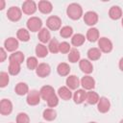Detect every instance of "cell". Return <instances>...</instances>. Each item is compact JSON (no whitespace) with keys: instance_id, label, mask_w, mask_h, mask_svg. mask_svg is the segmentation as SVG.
<instances>
[{"instance_id":"1","label":"cell","mask_w":123,"mask_h":123,"mask_svg":"<svg viewBox=\"0 0 123 123\" xmlns=\"http://www.w3.org/2000/svg\"><path fill=\"white\" fill-rule=\"evenodd\" d=\"M66 13L69 18H71L73 20H77L83 15V9L79 4L72 3L67 7Z\"/></svg>"},{"instance_id":"2","label":"cell","mask_w":123,"mask_h":123,"mask_svg":"<svg viewBox=\"0 0 123 123\" xmlns=\"http://www.w3.org/2000/svg\"><path fill=\"white\" fill-rule=\"evenodd\" d=\"M42 21L37 16H32L27 21V28L31 32H39L42 28Z\"/></svg>"},{"instance_id":"3","label":"cell","mask_w":123,"mask_h":123,"mask_svg":"<svg viewBox=\"0 0 123 123\" xmlns=\"http://www.w3.org/2000/svg\"><path fill=\"white\" fill-rule=\"evenodd\" d=\"M46 25H47L48 29H50L52 31H56V30H59L61 28L62 20H61L60 17H58L56 15H51L47 18Z\"/></svg>"},{"instance_id":"4","label":"cell","mask_w":123,"mask_h":123,"mask_svg":"<svg viewBox=\"0 0 123 123\" xmlns=\"http://www.w3.org/2000/svg\"><path fill=\"white\" fill-rule=\"evenodd\" d=\"M98 46L104 53H109L112 50V43L108 37H100L98 39Z\"/></svg>"},{"instance_id":"5","label":"cell","mask_w":123,"mask_h":123,"mask_svg":"<svg viewBox=\"0 0 123 123\" xmlns=\"http://www.w3.org/2000/svg\"><path fill=\"white\" fill-rule=\"evenodd\" d=\"M7 16L12 21H18L22 16L21 10L18 7H11L7 12Z\"/></svg>"},{"instance_id":"6","label":"cell","mask_w":123,"mask_h":123,"mask_svg":"<svg viewBox=\"0 0 123 123\" xmlns=\"http://www.w3.org/2000/svg\"><path fill=\"white\" fill-rule=\"evenodd\" d=\"M40 98H41V96H40L39 91L34 89V90H31V91L28 93L26 100H27V103H28L30 106H36V105H37V104L39 103Z\"/></svg>"},{"instance_id":"7","label":"cell","mask_w":123,"mask_h":123,"mask_svg":"<svg viewBox=\"0 0 123 123\" xmlns=\"http://www.w3.org/2000/svg\"><path fill=\"white\" fill-rule=\"evenodd\" d=\"M37 9V4L32 0H27L22 4V12L25 14H33Z\"/></svg>"},{"instance_id":"8","label":"cell","mask_w":123,"mask_h":123,"mask_svg":"<svg viewBox=\"0 0 123 123\" xmlns=\"http://www.w3.org/2000/svg\"><path fill=\"white\" fill-rule=\"evenodd\" d=\"M84 21L86 24L89 25V26H93L97 23L98 21V14L95 12H86L84 15Z\"/></svg>"},{"instance_id":"9","label":"cell","mask_w":123,"mask_h":123,"mask_svg":"<svg viewBox=\"0 0 123 123\" xmlns=\"http://www.w3.org/2000/svg\"><path fill=\"white\" fill-rule=\"evenodd\" d=\"M12 111V104L9 99H3L0 102V112L3 115H8Z\"/></svg>"},{"instance_id":"10","label":"cell","mask_w":123,"mask_h":123,"mask_svg":"<svg viewBox=\"0 0 123 123\" xmlns=\"http://www.w3.org/2000/svg\"><path fill=\"white\" fill-rule=\"evenodd\" d=\"M37 71V75L38 77H41V78H44L46 76H48L50 74V71H51V68H50V65L48 63H45V62H41L38 64V66L37 67L36 69Z\"/></svg>"},{"instance_id":"11","label":"cell","mask_w":123,"mask_h":123,"mask_svg":"<svg viewBox=\"0 0 123 123\" xmlns=\"http://www.w3.org/2000/svg\"><path fill=\"white\" fill-rule=\"evenodd\" d=\"M5 49L9 52H13L18 48V40L15 37H8L4 42Z\"/></svg>"},{"instance_id":"12","label":"cell","mask_w":123,"mask_h":123,"mask_svg":"<svg viewBox=\"0 0 123 123\" xmlns=\"http://www.w3.org/2000/svg\"><path fill=\"white\" fill-rule=\"evenodd\" d=\"M39 93H40V96L43 100L47 101L49 98H51L53 95H55V90L54 88L51 86H44L40 88L39 90Z\"/></svg>"},{"instance_id":"13","label":"cell","mask_w":123,"mask_h":123,"mask_svg":"<svg viewBox=\"0 0 123 123\" xmlns=\"http://www.w3.org/2000/svg\"><path fill=\"white\" fill-rule=\"evenodd\" d=\"M110 108H111V103H110L109 99L106 98V97H100V99H99V101L97 103L98 111L100 112H102V113H105V112L109 111Z\"/></svg>"},{"instance_id":"14","label":"cell","mask_w":123,"mask_h":123,"mask_svg":"<svg viewBox=\"0 0 123 123\" xmlns=\"http://www.w3.org/2000/svg\"><path fill=\"white\" fill-rule=\"evenodd\" d=\"M81 85H82V86L85 89L90 90V89L94 88V86H95V81H94V79L91 76H88L87 75V76H85V77L82 78Z\"/></svg>"},{"instance_id":"15","label":"cell","mask_w":123,"mask_h":123,"mask_svg":"<svg viewBox=\"0 0 123 123\" xmlns=\"http://www.w3.org/2000/svg\"><path fill=\"white\" fill-rule=\"evenodd\" d=\"M38 10L42 12V13H50L53 10V6L51 4V2L49 1H46V0H41L38 2Z\"/></svg>"},{"instance_id":"16","label":"cell","mask_w":123,"mask_h":123,"mask_svg":"<svg viewBox=\"0 0 123 123\" xmlns=\"http://www.w3.org/2000/svg\"><path fill=\"white\" fill-rule=\"evenodd\" d=\"M79 66H80L81 70L83 72L86 73V74H89V73H91L93 71V66H92L91 62L88 60H86V59L81 60L80 62H79Z\"/></svg>"},{"instance_id":"17","label":"cell","mask_w":123,"mask_h":123,"mask_svg":"<svg viewBox=\"0 0 123 123\" xmlns=\"http://www.w3.org/2000/svg\"><path fill=\"white\" fill-rule=\"evenodd\" d=\"M80 85V80L75 75H69L66 79V86L70 89H76Z\"/></svg>"},{"instance_id":"18","label":"cell","mask_w":123,"mask_h":123,"mask_svg":"<svg viewBox=\"0 0 123 123\" xmlns=\"http://www.w3.org/2000/svg\"><path fill=\"white\" fill-rule=\"evenodd\" d=\"M58 95L62 100H69L72 97V92L69 87L67 86H62L58 90Z\"/></svg>"},{"instance_id":"19","label":"cell","mask_w":123,"mask_h":123,"mask_svg":"<svg viewBox=\"0 0 123 123\" xmlns=\"http://www.w3.org/2000/svg\"><path fill=\"white\" fill-rule=\"evenodd\" d=\"M86 92L85 89H77L73 94V100L76 104H81L86 100Z\"/></svg>"},{"instance_id":"20","label":"cell","mask_w":123,"mask_h":123,"mask_svg":"<svg viewBox=\"0 0 123 123\" xmlns=\"http://www.w3.org/2000/svg\"><path fill=\"white\" fill-rule=\"evenodd\" d=\"M109 15L111 19H119L122 16V11L118 6H112L109 11Z\"/></svg>"},{"instance_id":"21","label":"cell","mask_w":123,"mask_h":123,"mask_svg":"<svg viewBox=\"0 0 123 123\" xmlns=\"http://www.w3.org/2000/svg\"><path fill=\"white\" fill-rule=\"evenodd\" d=\"M86 38L91 42H94V41L98 40L99 39V31L96 28L88 29L87 32H86Z\"/></svg>"},{"instance_id":"22","label":"cell","mask_w":123,"mask_h":123,"mask_svg":"<svg viewBox=\"0 0 123 123\" xmlns=\"http://www.w3.org/2000/svg\"><path fill=\"white\" fill-rule=\"evenodd\" d=\"M14 90H15L16 94H18V95H25L29 92V87H28V85L26 83L20 82L15 86Z\"/></svg>"},{"instance_id":"23","label":"cell","mask_w":123,"mask_h":123,"mask_svg":"<svg viewBox=\"0 0 123 123\" xmlns=\"http://www.w3.org/2000/svg\"><path fill=\"white\" fill-rule=\"evenodd\" d=\"M99 99H100V98H99V95H98L95 91L90 90V91L86 92V101L88 104H90V105L97 104V103H98V101H99Z\"/></svg>"},{"instance_id":"24","label":"cell","mask_w":123,"mask_h":123,"mask_svg":"<svg viewBox=\"0 0 123 123\" xmlns=\"http://www.w3.org/2000/svg\"><path fill=\"white\" fill-rule=\"evenodd\" d=\"M51 38V35L50 32L48 31V29L46 28H42L39 32H38V39L42 42V43H46L50 40Z\"/></svg>"},{"instance_id":"25","label":"cell","mask_w":123,"mask_h":123,"mask_svg":"<svg viewBox=\"0 0 123 123\" xmlns=\"http://www.w3.org/2000/svg\"><path fill=\"white\" fill-rule=\"evenodd\" d=\"M87 57L90 61H97L101 57V50L99 48H96V47L90 48L87 51Z\"/></svg>"},{"instance_id":"26","label":"cell","mask_w":123,"mask_h":123,"mask_svg":"<svg viewBox=\"0 0 123 123\" xmlns=\"http://www.w3.org/2000/svg\"><path fill=\"white\" fill-rule=\"evenodd\" d=\"M9 61L10 62H18V63L21 64L24 62V54L22 52H20V51L13 52L9 57Z\"/></svg>"},{"instance_id":"27","label":"cell","mask_w":123,"mask_h":123,"mask_svg":"<svg viewBox=\"0 0 123 123\" xmlns=\"http://www.w3.org/2000/svg\"><path fill=\"white\" fill-rule=\"evenodd\" d=\"M57 71H58L59 75L66 76L70 72V66L65 62H61V63H59V65L57 67Z\"/></svg>"},{"instance_id":"28","label":"cell","mask_w":123,"mask_h":123,"mask_svg":"<svg viewBox=\"0 0 123 123\" xmlns=\"http://www.w3.org/2000/svg\"><path fill=\"white\" fill-rule=\"evenodd\" d=\"M86 38H85V36L82 35V34H75L72 38H71V43L74 45V46H81L84 44Z\"/></svg>"},{"instance_id":"29","label":"cell","mask_w":123,"mask_h":123,"mask_svg":"<svg viewBox=\"0 0 123 123\" xmlns=\"http://www.w3.org/2000/svg\"><path fill=\"white\" fill-rule=\"evenodd\" d=\"M17 38L21 41H28L30 39V34H29V31L27 29H24V28H20L18 31H17Z\"/></svg>"},{"instance_id":"30","label":"cell","mask_w":123,"mask_h":123,"mask_svg":"<svg viewBox=\"0 0 123 123\" xmlns=\"http://www.w3.org/2000/svg\"><path fill=\"white\" fill-rule=\"evenodd\" d=\"M36 54L38 58H44L48 55V49L44 44H37L36 47Z\"/></svg>"},{"instance_id":"31","label":"cell","mask_w":123,"mask_h":123,"mask_svg":"<svg viewBox=\"0 0 123 123\" xmlns=\"http://www.w3.org/2000/svg\"><path fill=\"white\" fill-rule=\"evenodd\" d=\"M56 116H57V112H56V111L53 110V109H46V110H44V111H43V118H44L45 120H47V121H52V120H54V119L56 118Z\"/></svg>"},{"instance_id":"32","label":"cell","mask_w":123,"mask_h":123,"mask_svg":"<svg viewBox=\"0 0 123 123\" xmlns=\"http://www.w3.org/2000/svg\"><path fill=\"white\" fill-rule=\"evenodd\" d=\"M9 73L12 75H17L20 71V63L15 62H10L9 64Z\"/></svg>"},{"instance_id":"33","label":"cell","mask_w":123,"mask_h":123,"mask_svg":"<svg viewBox=\"0 0 123 123\" xmlns=\"http://www.w3.org/2000/svg\"><path fill=\"white\" fill-rule=\"evenodd\" d=\"M48 49H49L50 52H52L54 54L60 52V43H59V41L56 38L51 39L50 42H49V45H48Z\"/></svg>"},{"instance_id":"34","label":"cell","mask_w":123,"mask_h":123,"mask_svg":"<svg viewBox=\"0 0 123 123\" xmlns=\"http://www.w3.org/2000/svg\"><path fill=\"white\" fill-rule=\"evenodd\" d=\"M68 60L70 62H77L80 60V52L77 49H71L68 54Z\"/></svg>"},{"instance_id":"35","label":"cell","mask_w":123,"mask_h":123,"mask_svg":"<svg viewBox=\"0 0 123 123\" xmlns=\"http://www.w3.org/2000/svg\"><path fill=\"white\" fill-rule=\"evenodd\" d=\"M72 34H73V29H72V27H70V26H63V27L61 29V31H60L61 37H65V38L71 37Z\"/></svg>"},{"instance_id":"36","label":"cell","mask_w":123,"mask_h":123,"mask_svg":"<svg viewBox=\"0 0 123 123\" xmlns=\"http://www.w3.org/2000/svg\"><path fill=\"white\" fill-rule=\"evenodd\" d=\"M26 64H27V67H28L29 69H31V70L37 69V67L38 66L37 60V58H35V57H29V58L27 59Z\"/></svg>"},{"instance_id":"37","label":"cell","mask_w":123,"mask_h":123,"mask_svg":"<svg viewBox=\"0 0 123 123\" xmlns=\"http://www.w3.org/2000/svg\"><path fill=\"white\" fill-rule=\"evenodd\" d=\"M30 118L27 113L25 112H20L16 116V123H29Z\"/></svg>"},{"instance_id":"38","label":"cell","mask_w":123,"mask_h":123,"mask_svg":"<svg viewBox=\"0 0 123 123\" xmlns=\"http://www.w3.org/2000/svg\"><path fill=\"white\" fill-rule=\"evenodd\" d=\"M9 81H10V79H9L8 73L2 71L0 73V86L1 87H5L9 84Z\"/></svg>"},{"instance_id":"39","label":"cell","mask_w":123,"mask_h":123,"mask_svg":"<svg viewBox=\"0 0 123 123\" xmlns=\"http://www.w3.org/2000/svg\"><path fill=\"white\" fill-rule=\"evenodd\" d=\"M70 44L66 41H63V42H61L60 43V52L62 53V54H66V53H69L70 52Z\"/></svg>"},{"instance_id":"40","label":"cell","mask_w":123,"mask_h":123,"mask_svg":"<svg viewBox=\"0 0 123 123\" xmlns=\"http://www.w3.org/2000/svg\"><path fill=\"white\" fill-rule=\"evenodd\" d=\"M46 102H47V105H48L50 108H55V107L59 104V98H58V96L55 94V95H53L51 98H49Z\"/></svg>"},{"instance_id":"41","label":"cell","mask_w":123,"mask_h":123,"mask_svg":"<svg viewBox=\"0 0 123 123\" xmlns=\"http://www.w3.org/2000/svg\"><path fill=\"white\" fill-rule=\"evenodd\" d=\"M7 58V55H6V51H5V49L2 47V48H0V62H3L4 61H5V59Z\"/></svg>"},{"instance_id":"42","label":"cell","mask_w":123,"mask_h":123,"mask_svg":"<svg viewBox=\"0 0 123 123\" xmlns=\"http://www.w3.org/2000/svg\"><path fill=\"white\" fill-rule=\"evenodd\" d=\"M119 68H120V70H122L123 71V58H121L120 59V61H119Z\"/></svg>"},{"instance_id":"43","label":"cell","mask_w":123,"mask_h":123,"mask_svg":"<svg viewBox=\"0 0 123 123\" xmlns=\"http://www.w3.org/2000/svg\"><path fill=\"white\" fill-rule=\"evenodd\" d=\"M0 2H1V7H0V9L3 10V9H4V6H5V2H4L3 0H1Z\"/></svg>"},{"instance_id":"44","label":"cell","mask_w":123,"mask_h":123,"mask_svg":"<svg viewBox=\"0 0 123 123\" xmlns=\"http://www.w3.org/2000/svg\"><path fill=\"white\" fill-rule=\"evenodd\" d=\"M121 23H122V26H123V17H122V21H121Z\"/></svg>"},{"instance_id":"45","label":"cell","mask_w":123,"mask_h":123,"mask_svg":"<svg viewBox=\"0 0 123 123\" xmlns=\"http://www.w3.org/2000/svg\"><path fill=\"white\" fill-rule=\"evenodd\" d=\"M120 123H123V119H122V120H121V121H120Z\"/></svg>"},{"instance_id":"46","label":"cell","mask_w":123,"mask_h":123,"mask_svg":"<svg viewBox=\"0 0 123 123\" xmlns=\"http://www.w3.org/2000/svg\"><path fill=\"white\" fill-rule=\"evenodd\" d=\"M89 123H96V122H89Z\"/></svg>"}]
</instances>
